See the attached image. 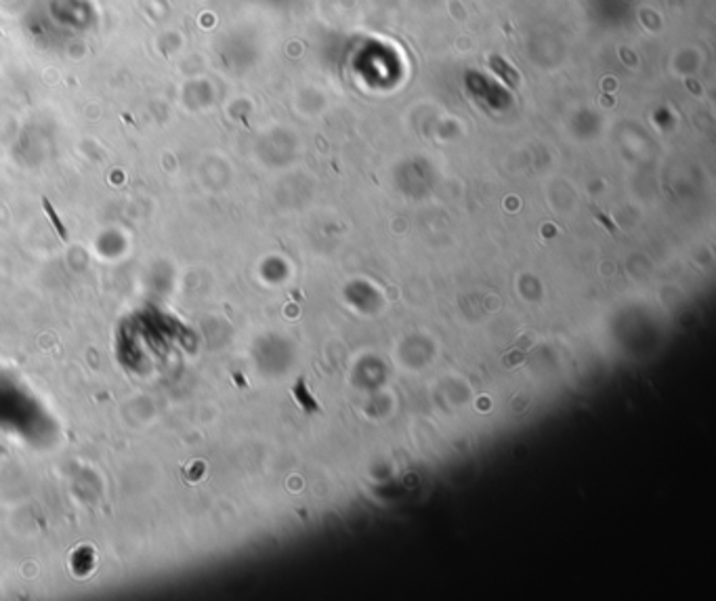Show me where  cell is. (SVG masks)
Wrapping results in <instances>:
<instances>
[{"instance_id":"cell-1","label":"cell","mask_w":716,"mask_h":601,"mask_svg":"<svg viewBox=\"0 0 716 601\" xmlns=\"http://www.w3.org/2000/svg\"><path fill=\"white\" fill-rule=\"evenodd\" d=\"M43 204H45V210H47V215H49V219L53 221V225H55V229H57V233L61 236V240H68V233H66V227L61 225V221H59V217H57V212H55V208L51 206V202L45 198L43 200Z\"/></svg>"}]
</instances>
